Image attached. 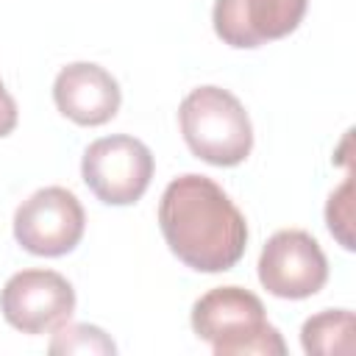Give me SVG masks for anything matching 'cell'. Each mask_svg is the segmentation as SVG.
I'll return each mask as SVG.
<instances>
[{
    "label": "cell",
    "instance_id": "obj_1",
    "mask_svg": "<svg viewBox=\"0 0 356 356\" xmlns=\"http://www.w3.org/2000/svg\"><path fill=\"white\" fill-rule=\"evenodd\" d=\"M159 228L167 248L197 273H225L248 248L245 214L217 181L197 172L167 184L159 200Z\"/></svg>",
    "mask_w": 356,
    "mask_h": 356
},
{
    "label": "cell",
    "instance_id": "obj_2",
    "mask_svg": "<svg viewBox=\"0 0 356 356\" xmlns=\"http://www.w3.org/2000/svg\"><path fill=\"white\" fill-rule=\"evenodd\" d=\"M192 331L217 356H284L281 331L267 320L264 303L242 286H214L192 306Z\"/></svg>",
    "mask_w": 356,
    "mask_h": 356
},
{
    "label": "cell",
    "instance_id": "obj_3",
    "mask_svg": "<svg viewBox=\"0 0 356 356\" xmlns=\"http://www.w3.org/2000/svg\"><path fill=\"white\" fill-rule=\"evenodd\" d=\"M178 122L186 147L214 164L236 167L253 150V125L236 95L220 86L192 89L178 108Z\"/></svg>",
    "mask_w": 356,
    "mask_h": 356
},
{
    "label": "cell",
    "instance_id": "obj_4",
    "mask_svg": "<svg viewBox=\"0 0 356 356\" xmlns=\"http://www.w3.org/2000/svg\"><path fill=\"white\" fill-rule=\"evenodd\" d=\"M81 175L89 192L108 206L136 203L153 178L150 147L128 134L95 139L81 159Z\"/></svg>",
    "mask_w": 356,
    "mask_h": 356
},
{
    "label": "cell",
    "instance_id": "obj_5",
    "mask_svg": "<svg viewBox=\"0 0 356 356\" xmlns=\"http://www.w3.org/2000/svg\"><path fill=\"white\" fill-rule=\"evenodd\" d=\"M86 228L81 200L64 186L36 189L14 211V239L33 256H64L75 250Z\"/></svg>",
    "mask_w": 356,
    "mask_h": 356
},
{
    "label": "cell",
    "instance_id": "obj_6",
    "mask_svg": "<svg viewBox=\"0 0 356 356\" xmlns=\"http://www.w3.org/2000/svg\"><path fill=\"white\" fill-rule=\"evenodd\" d=\"M261 286L284 300L317 295L328 281V259L320 242L303 228L275 231L259 256Z\"/></svg>",
    "mask_w": 356,
    "mask_h": 356
},
{
    "label": "cell",
    "instance_id": "obj_7",
    "mask_svg": "<svg viewBox=\"0 0 356 356\" xmlns=\"http://www.w3.org/2000/svg\"><path fill=\"white\" fill-rule=\"evenodd\" d=\"M0 312L22 334H47L75 312V289L56 270H19L0 289Z\"/></svg>",
    "mask_w": 356,
    "mask_h": 356
},
{
    "label": "cell",
    "instance_id": "obj_8",
    "mask_svg": "<svg viewBox=\"0 0 356 356\" xmlns=\"http://www.w3.org/2000/svg\"><path fill=\"white\" fill-rule=\"evenodd\" d=\"M306 6L309 0H214L211 22L228 47H261L289 36L300 25Z\"/></svg>",
    "mask_w": 356,
    "mask_h": 356
},
{
    "label": "cell",
    "instance_id": "obj_9",
    "mask_svg": "<svg viewBox=\"0 0 356 356\" xmlns=\"http://www.w3.org/2000/svg\"><path fill=\"white\" fill-rule=\"evenodd\" d=\"M56 108L75 125H106L120 111V83L117 78L92 61H75L61 67L53 81Z\"/></svg>",
    "mask_w": 356,
    "mask_h": 356
},
{
    "label": "cell",
    "instance_id": "obj_10",
    "mask_svg": "<svg viewBox=\"0 0 356 356\" xmlns=\"http://www.w3.org/2000/svg\"><path fill=\"white\" fill-rule=\"evenodd\" d=\"M356 317L350 309H325L312 314L300 328V345L312 356L353 353L356 348Z\"/></svg>",
    "mask_w": 356,
    "mask_h": 356
},
{
    "label": "cell",
    "instance_id": "obj_11",
    "mask_svg": "<svg viewBox=\"0 0 356 356\" xmlns=\"http://www.w3.org/2000/svg\"><path fill=\"white\" fill-rule=\"evenodd\" d=\"M50 353H95V356H111L117 353L114 339L89 323H64L56 328L50 339Z\"/></svg>",
    "mask_w": 356,
    "mask_h": 356
},
{
    "label": "cell",
    "instance_id": "obj_12",
    "mask_svg": "<svg viewBox=\"0 0 356 356\" xmlns=\"http://www.w3.org/2000/svg\"><path fill=\"white\" fill-rule=\"evenodd\" d=\"M350 192H353V181L345 178L328 195V203H325L328 231H331V236H337V242L345 250H353V234H350V225H353V203H350Z\"/></svg>",
    "mask_w": 356,
    "mask_h": 356
},
{
    "label": "cell",
    "instance_id": "obj_13",
    "mask_svg": "<svg viewBox=\"0 0 356 356\" xmlns=\"http://www.w3.org/2000/svg\"><path fill=\"white\" fill-rule=\"evenodd\" d=\"M14 128H17V103H14V97L8 95V89L0 78V139L8 136Z\"/></svg>",
    "mask_w": 356,
    "mask_h": 356
}]
</instances>
